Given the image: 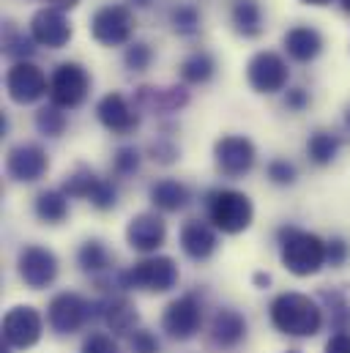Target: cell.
I'll use <instances>...</instances> for the list:
<instances>
[{
  "label": "cell",
  "mask_w": 350,
  "mask_h": 353,
  "mask_svg": "<svg viewBox=\"0 0 350 353\" xmlns=\"http://www.w3.org/2000/svg\"><path fill=\"white\" fill-rule=\"evenodd\" d=\"M247 83L260 96H274V93L287 90L290 66H287L285 55H279L276 50H258L247 61Z\"/></svg>",
  "instance_id": "obj_8"
},
{
  "label": "cell",
  "mask_w": 350,
  "mask_h": 353,
  "mask_svg": "<svg viewBox=\"0 0 350 353\" xmlns=\"http://www.w3.org/2000/svg\"><path fill=\"white\" fill-rule=\"evenodd\" d=\"M282 104H285V110H290V112H304V110L312 104V96H309V90H307V88L293 85V88L285 90Z\"/></svg>",
  "instance_id": "obj_41"
},
{
  "label": "cell",
  "mask_w": 350,
  "mask_h": 353,
  "mask_svg": "<svg viewBox=\"0 0 350 353\" xmlns=\"http://www.w3.org/2000/svg\"><path fill=\"white\" fill-rule=\"evenodd\" d=\"M17 271L19 279L30 288V290H44L50 288L58 274H61V261L50 247L41 244H25L17 255Z\"/></svg>",
  "instance_id": "obj_10"
},
{
  "label": "cell",
  "mask_w": 350,
  "mask_h": 353,
  "mask_svg": "<svg viewBox=\"0 0 350 353\" xmlns=\"http://www.w3.org/2000/svg\"><path fill=\"white\" fill-rule=\"evenodd\" d=\"M181 279V271L170 255H145L140 263L118 274V285L123 290H145V293H167Z\"/></svg>",
  "instance_id": "obj_5"
},
{
  "label": "cell",
  "mask_w": 350,
  "mask_h": 353,
  "mask_svg": "<svg viewBox=\"0 0 350 353\" xmlns=\"http://www.w3.org/2000/svg\"><path fill=\"white\" fill-rule=\"evenodd\" d=\"M340 6H342V11H345V14H350V0H340Z\"/></svg>",
  "instance_id": "obj_47"
},
{
  "label": "cell",
  "mask_w": 350,
  "mask_h": 353,
  "mask_svg": "<svg viewBox=\"0 0 350 353\" xmlns=\"http://www.w3.org/2000/svg\"><path fill=\"white\" fill-rule=\"evenodd\" d=\"M101 321L107 323L112 334H132L137 332L140 315H137V307L126 296H112L101 301Z\"/></svg>",
  "instance_id": "obj_25"
},
{
  "label": "cell",
  "mask_w": 350,
  "mask_h": 353,
  "mask_svg": "<svg viewBox=\"0 0 350 353\" xmlns=\"http://www.w3.org/2000/svg\"><path fill=\"white\" fill-rule=\"evenodd\" d=\"M28 33L44 50H63L74 39V25H72L66 11L41 6L39 11H33V17L28 22Z\"/></svg>",
  "instance_id": "obj_12"
},
{
  "label": "cell",
  "mask_w": 350,
  "mask_h": 353,
  "mask_svg": "<svg viewBox=\"0 0 350 353\" xmlns=\"http://www.w3.org/2000/svg\"><path fill=\"white\" fill-rule=\"evenodd\" d=\"M230 25L241 39H260L265 30V14L260 0H233Z\"/></svg>",
  "instance_id": "obj_23"
},
{
  "label": "cell",
  "mask_w": 350,
  "mask_h": 353,
  "mask_svg": "<svg viewBox=\"0 0 350 353\" xmlns=\"http://www.w3.org/2000/svg\"><path fill=\"white\" fill-rule=\"evenodd\" d=\"M151 63H154V47L148 41H137L134 39L129 47H123V66L129 72L143 74V72L151 69Z\"/></svg>",
  "instance_id": "obj_34"
},
{
  "label": "cell",
  "mask_w": 350,
  "mask_h": 353,
  "mask_svg": "<svg viewBox=\"0 0 350 353\" xmlns=\"http://www.w3.org/2000/svg\"><path fill=\"white\" fill-rule=\"evenodd\" d=\"M167 22L178 39H197L203 30V11L189 0H178L167 14Z\"/></svg>",
  "instance_id": "obj_29"
},
{
  "label": "cell",
  "mask_w": 350,
  "mask_h": 353,
  "mask_svg": "<svg viewBox=\"0 0 350 353\" xmlns=\"http://www.w3.org/2000/svg\"><path fill=\"white\" fill-rule=\"evenodd\" d=\"M96 304H90L74 290H63L58 296H52L50 307H47V323L55 334H74L88 323V318H93Z\"/></svg>",
  "instance_id": "obj_11"
},
{
  "label": "cell",
  "mask_w": 350,
  "mask_h": 353,
  "mask_svg": "<svg viewBox=\"0 0 350 353\" xmlns=\"http://www.w3.org/2000/svg\"><path fill=\"white\" fill-rule=\"evenodd\" d=\"M123 3H129L134 11H145V8H151L156 0H123Z\"/></svg>",
  "instance_id": "obj_44"
},
{
  "label": "cell",
  "mask_w": 350,
  "mask_h": 353,
  "mask_svg": "<svg viewBox=\"0 0 350 353\" xmlns=\"http://www.w3.org/2000/svg\"><path fill=\"white\" fill-rule=\"evenodd\" d=\"M129 348H132V353H159L162 351L156 334L148 332V329H137V332H132V334H129Z\"/></svg>",
  "instance_id": "obj_40"
},
{
  "label": "cell",
  "mask_w": 350,
  "mask_h": 353,
  "mask_svg": "<svg viewBox=\"0 0 350 353\" xmlns=\"http://www.w3.org/2000/svg\"><path fill=\"white\" fill-rule=\"evenodd\" d=\"M244 337H247V318L230 307L216 310L211 321V343L222 351H233L244 343Z\"/></svg>",
  "instance_id": "obj_21"
},
{
  "label": "cell",
  "mask_w": 350,
  "mask_h": 353,
  "mask_svg": "<svg viewBox=\"0 0 350 353\" xmlns=\"http://www.w3.org/2000/svg\"><path fill=\"white\" fill-rule=\"evenodd\" d=\"M41 3L50 6V8H58V11H66V14H69V11H74L83 0H41Z\"/></svg>",
  "instance_id": "obj_43"
},
{
  "label": "cell",
  "mask_w": 350,
  "mask_h": 353,
  "mask_svg": "<svg viewBox=\"0 0 350 353\" xmlns=\"http://www.w3.org/2000/svg\"><path fill=\"white\" fill-rule=\"evenodd\" d=\"M33 123H36V132H39L41 137L58 140V137L66 132L69 118H66V112H63L61 107H55V104H44V107H39V110H36Z\"/></svg>",
  "instance_id": "obj_33"
},
{
  "label": "cell",
  "mask_w": 350,
  "mask_h": 353,
  "mask_svg": "<svg viewBox=\"0 0 350 353\" xmlns=\"http://www.w3.org/2000/svg\"><path fill=\"white\" fill-rule=\"evenodd\" d=\"M282 47H285V55L290 61H296V63H315L323 55V50H326V39H323V33L315 25L298 22V25L285 30Z\"/></svg>",
  "instance_id": "obj_20"
},
{
  "label": "cell",
  "mask_w": 350,
  "mask_h": 353,
  "mask_svg": "<svg viewBox=\"0 0 350 353\" xmlns=\"http://www.w3.org/2000/svg\"><path fill=\"white\" fill-rule=\"evenodd\" d=\"M178 244L183 255L194 263H205L219 250V230L208 219H186L178 233Z\"/></svg>",
  "instance_id": "obj_19"
},
{
  "label": "cell",
  "mask_w": 350,
  "mask_h": 353,
  "mask_svg": "<svg viewBox=\"0 0 350 353\" xmlns=\"http://www.w3.org/2000/svg\"><path fill=\"white\" fill-rule=\"evenodd\" d=\"M279 261L293 276H315L326 268V239L312 230L282 225L276 230Z\"/></svg>",
  "instance_id": "obj_1"
},
{
  "label": "cell",
  "mask_w": 350,
  "mask_h": 353,
  "mask_svg": "<svg viewBox=\"0 0 350 353\" xmlns=\"http://www.w3.org/2000/svg\"><path fill=\"white\" fill-rule=\"evenodd\" d=\"M140 165H143V154L140 148L134 145H121L115 154H112V176L118 178H132L134 173H140Z\"/></svg>",
  "instance_id": "obj_35"
},
{
  "label": "cell",
  "mask_w": 350,
  "mask_h": 353,
  "mask_svg": "<svg viewBox=\"0 0 350 353\" xmlns=\"http://www.w3.org/2000/svg\"><path fill=\"white\" fill-rule=\"evenodd\" d=\"M214 165L225 178L249 176L258 165V145L247 134H222L214 143Z\"/></svg>",
  "instance_id": "obj_7"
},
{
  "label": "cell",
  "mask_w": 350,
  "mask_h": 353,
  "mask_svg": "<svg viewBox=\"0 0 350 353\" xmlns=\"http://www.w3.org/2000/svg\"><path fill=\"white\" fill-rule=\"evenodd\" d=\"M90 39L101 47H129L137 30V14L129 3H101L88 22Z\"/></svg>",
  "instance_id": "obj_4"
},
{
  "label": "cell",
  "mask_w": 350,
  "mask_h": 353,
  "mask_svg": "<svg viewBox=\"0 0 350 353\" xmlns=\"http://www.w3.org/2000/svg\"><path fill=\"white\" fill-rule=\"evenodd\" d=\"M342 151V137L331 129H315L309 137H307V157L315 168H329L337 162Z\"/></svg>",
  "instance_id": "obj_27"
},
{
  "label": "cell",
  "mask_w": 350,
  "mask_h": 353,
  "mask_svg": "<svg viewBox=\"0 0 350 353\" xmlns=\"http://www.w3.org/2000/svg\"><path fill=\"white\" fill-rule=\"evenodd\" d=\"M265 178H268L274 186H293V183L298 181V170H296L293 162L276 157V159H271V162L265 165Z\"/></svg>",
  "instance_id": "obj_37"
},
{
  "label": "cell",
  "mask_w": 350,
  "mask_h": 353,
  "mask_svg": "<svg viewBox=\"0 0 350 353\" xmlns=\"http://www.w3.org/2000/svg\"><path fill=\"white\" fill-rule=\"evenodd\" d=\"M90 93V74L83 63L77 61H63L55 66L50 74V104L61 107L63 112L83 107Z\"/></svg>",
  "instance_id": "obj_6"
},
{
  "label": "cell",
  "mask_w": 350,
  "mask_h": 353,
  "mask_svg": "<svg viewBox=\"0 0 350 353\" xmlns=\"http://www.w3.org/2000/svg\"><path fill=\"white\" fill-rule=\"evenodd\" d=\"M101 181V176L93 170V168H88V165H74V170L72 173H66L63 181H61V189L72 197V200H85L93 194V189H96V183Z\"/></svg>",
  "instance_id": "obj_31"
},
{
  "label": "cell",
  "mask_w": 350,
  "mask_h": 353,
  "mask_svg": "<svg viewBox=\"0 0 350 353\" xmlns=\"http://www.w3.org/2000/svg\"><path fill=\"white\" fill-rule=\"evenodd\" d=\"M285 353H301V351H285Z\"/></svg>",
  "instance_id": "obj_49"
},
{
  "label": "cell",
  "mask_w": 350,
  "mask_h": 353,
  "mask_svg": "<svg viewBox=\"0 0 350 353\" xmlns=\"http://www.w3.org/2000/svg\"><path fill=\"white\" fill-rule=\"evenodd\" d=\"M348 258H350L348 239H342V236H331V239L326 241V265H331V268H342V265L348 263Z\"/></svg>",
  "instance_id": "obj_38"
},
{
  "label": "cell",
  "mask_w": 350,
  "mask_h": 353,
  "mask_svg": "<svg viewBox=\"0 0 350 353\" xmlns=\"http://www.w3.org/2000/svg\"><path fill=\"white\" fill-rule=\"evenodd\" d=\"M252 279H255V285H258V288H268V285H271V276H268L265 271H258Z\"/></svg>",
  "instance_id": "obj_45"
},
{
  "label": "cell",
  "mask_w": 350,
  "mask_h": 353,
  "mask_svg": "<svg viewBox=\"0 0 350 353\" xmlns=\"http://www.w3.org/2000/svg\"><path fill=\"white\" fill-rule=\"evenodd\" d=\"M50 170V154L39 143H17L6 154V176L17 183H36Z\"/></svg>",
  "instance_id": "obj_16"
},
{
  "label": "cell",
  "mask_w": 350,
  "mask_h": 353,
  "mask_svg": "<svg viewBox=\"0 0 350 353\" xmlns=\"http://www.w3.org/2000/svg\"><path fill=\"white\" fill-rule=\"evenodd\" d=\"M44 334V318L28 304H17L3 318V343L17 351L33 348Z\"/></svg>",
  "instance_id": "obj_14"
},
{
  "label": "cell",
  "mask_w": 350,
  "mask_h": 353,
  "mask_svg": "<svg viewBox=\"0 0 350 353\" xmlns=\"http://www.w3.org/2000/svg\"><path fill=\"white\" fill-rule=\"evenodd\" d=\"M77 263L90 276H101L112 268V255H110V250L101 239H88L77 250Z\"/></svg>",
  "instance_id": "obj_30"
},
{
  "label": "cell",
  "mask_w": 350,
  "mask_h": 353,
  "mask_svg": "<svg viewBox=\"0 0 350 353\" xmlns=\"http://www.w3.org/2000/svg\"><path fill=\"white\" fill-rule=\"evenodd\" d=\"M167 241V222L156 211L134 214L126 225V244L140 255H156Z\"/></svg>",
  "instance_id": "obj_17"
},
{
  "label": "cell",
  "mask_w": 350,
  "mask_h": 353,
  "mask_svg": "<svg viewBox=\"0 0 350 353\" xmlns=\"http://www.w3.org/2000/svg\"><path fill=\"white\" fill-rule=\"evenodd\" d=\"M80 353H121L118 343L112 334H104V332H90L85 340H83V348Z\"/></svg>",
  "instance_id": "obj_39"
},
{
  "label": "cell",
  "mask_w": 350,
  "mask_h": 353,
  "mask_svg": "<svg viewBox=\"0 0 350 353\" xmlns=\"http://www.w3.org/2000/svg\"><path fill=\"white\" fill-rule=\"evenodd\" d=\"M36 41L30 33H25L17 22L6 19L3 25V55L11 61V63H19V61H33L36 55Z\"/></svg>",
  "instance_id": "obj_28"
},
{
  "label": "cell",
  "mask_w": 350,
  "mask_h": 353,
  "mask_svg": "<svg viewBox=\"0 0 350 353\" xmlns=\"http://www.w3.org/2000/svg\"><path fill=\"white\" fill-rule=\"evenodd\" d=\"M323 353H350V332H334Z\"/></svg>",
  "instance_id": "obj_42"
},
{
  "label": "cell",
  "mask_w": 350,
  "mask_h": 353,
  "mask_svg": "<svg viewBox=\"0 0 350 353\" xmlns=\"http://www.w3.org/2000/svg\"><path fill=\"white\" fill-rule=\"evenodd\" d=\"M345 126H348V132H350V104H348V110H345Z\"/></svg>",
  "instance_id": "obj_48"
},
{
  "label": "cell",
  "mask_w": 350,
  "mask_h": 353,
  "mask_svg": "<svg viewBox=\"0 0 350 353\" xmlns=\"http://www.w3.org/2000/svg\"><path fill=\"white\" fill-rule=\"evenodd\" d=\"M69 194L58 189H41L33 200V214L41 225H63L69 219Z\"/></svg>",
  "instance_id": "obj_26"
},
{
  "label": "cell",
  "mask_w": 350,
  "mask_h": 353,
  "mask_svg": "<svg viewBox=\"0 0 350 353\" xmlns=\"http://www.w3.org/2000/svg\"><path fill=\"white\" fill-rule=\"evenodd\" d=\"M203 326V301L197 293H181L173 299L162 315V329L167 332L170 340L186 343L192 340Z\"/></svg>",
  "instance_id": "obj_13"
},
{
  "label": "cell",
  "mask_w": 350,
  "mask_h": 353,
  "mask_svg": "<svg viewBox=\"0 0 350 353\" xmlns=\"http://www.w3.org/2000/svg\"><path fill=\"white\" fill-rule=\"evenodd\" d=\"M203 205H205L208 222L225 236H238V233L249 230L255 222V203L241 189L214 186L205 192Z\"/></svg>",
  "instance_id": "obj_2"
},
{
  "label": "cell",
  "mask_w": 350,
  "mask_h": 353,
  "mask_svg": "<svg viewBox=\"0 0 350 353\" xmlns=\"http://www.w3.org/2000/svg\"><path fill=\"white\" fill-rule=\"evenodd\" d=\"M178 77H181V85H208L214 77H216V58L211 50H192L181 66H178Z\"/></svg>",
  "instance_id": "obj_24"
},
{
  "label": "cell",
  "mask_w": 350,
  "mask_h": 353,
  "mask_svg": "<svg viewBox=\"0 0 350 353\" xmlns=\"http://www.w3.org/2000/svg\"><path fill=\"white\" fill-rule=\"evenodd\" d=\"M134 107L140 112H154V115H173L189 107L192 96L186 85H140L134 90Z\"/></svg>",
  "instance_id": "obj_18"
},
{
  "label": "cell",
  "mask_w": 350,
  "mask_h": 353,
  "mask_svg": "<svg viewBox=\"0 0 350 353\" xmlns=\"http://www.w3.org/2000/svg\"><path fill=\"white\" fill-rule=\"evenodd\" d=\"M96 118L115 137H126L140 126V110L121 90H110L96 101Z\"/></svg>",
  "instance_id": "obj_15"
},
{
  "label": "cell",
  "mask_w": 350,
  "mask_h": 353,
  "mask_svg": "<svg viewBox=\"0 0 350 353\" xmlns=\"http://www.w3.org/2000/svg\"><path fill=\"white\" fill-rule=\"evenodd\" d=\"M304 6H315V8H323V6H329L331 0H301Z\"/></svg>",
  "instance_id": "obj_46"
},
{
  "label": "cell",
  "mask_w": 350,
  "mask_h": 353,
  "mask_svg": "<svg viewBox=\"0 0 350 353\" xmlns=\"http://www.w3.org/2000/svg\"><path fill=\"white\" fill-rule=\"evenodd\" d=\"M148 200L159 214H178L192 203V192L178 178H159L148 186Z\"/></svg>",
  "instance_id": "obj_22"
},
{
  "label": "cell",
  "mask_w": 350,
  "mask_h": 353,
  "mask_svg": "<svg viewBox=\"0 0 350 353\" xmlns=\"http://www.w3.org/2000/svg\"><path fill=\"white\" fill-rule=\"evenodd\" d=\"M148 157L156 162V165H175L178 159H181V148L175 145V140L170 134H159L156 140H151V145H148Z\"/></svg>",
  "instance_id": "obj_36"
},
{
  "label": "cell",
  "mask_w": 350,
  "mask_h": 353,
  "mask_svg": "<svg viewBox=\"0 0 350 353\" xmlns=\"http://www.w3.org/2000/svg\"><path fill=\"white\" fill-rule=\"evenodd\" d=\"M320 301L329 310L331 326L337 332H350V299L345 290L340 288H323L320 290Z\"/></svg>",
  "instance_id": "obj_32"
},
{
  "label": "cell",
  "mask_w": 350,
  "mask_h": 353,
  "mask_svg": "<svg viewBox=\"0 0 350 353\" xmlns=\"http://www.w3.org/2000/svg\"><path fill=\"white\" fill-rule=\"evenodd\" d=\"M6 96L19 107L39 104L44 96H50V80L44 69L36 66L33 61L11 63L6 72Z\"/></svg>",
  "instance_id": "obj_9"
},
{
  "label": "cell",
  "mask_w": 350,
  "mask_h": 353,
  "mask_svg": "<svg viewBox=\"0 0 350 353\" xmlns=\"http://www.w3.org/2000/svg\"><path fill=\"white\" fill-rule=\"evenodd\" d=\"M271 323L287 337H315L323 329V307L304 293H279L271 301Z\"/></svg>",
  "instance_id": "obj_3"
}]
</instances>
